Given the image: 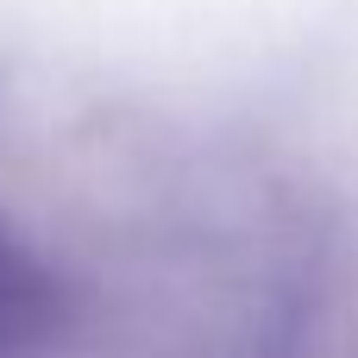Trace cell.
I'll return each instance as SVG.
<instances>
[{"label": "cell", "instance_id": "1", "mask_svg": "<svg viewBox=\"0 0 358 358\" xmlns=\"http://www.w3.org/2000/svg\"><path fill=\"white\" fill-rule=\"evenodd\" d=\"M63 283L0 227V358H31L63 327Z\"/></svg>", "mask_w": 358, "mask_h": 358}]
</instances>
